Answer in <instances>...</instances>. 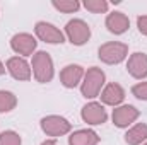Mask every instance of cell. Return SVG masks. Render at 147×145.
<instances>
[{"label": "cell", "instance_id": "cell-1", "mask_svg": "<svg viewBox=\"0 0 147 145\" xmlns=\"http://www.w3.org/2000/svg\"><path fill=\"white\" fill-rule=\"evenodd\" d=\"M106 82V75L101 68L91 67L84 73V79L80 82V92L86 99H94L101 94V89Z\"/></svg>", "mask_w": 147, "mask_h": 145}, {"label": "cell", "instance_id": "cell-2", "mask_svg": "<svg viewBox=\"0 0 147 145\" xmlns=\"http://www.w3.org/2000/svg\"><path fill=\"white\" fill-rule=\"evenodd\" d=\"M33 75L39 84H48L51 82L53 75H55V68H53V60L46 51H36L33 55Z\"/></svg>", "mask_w": 147, "mask_h": 145}, {"label": "cell", "instance_id": "cell-3", "mask_svg": "<svg viewBox=\"0 0 147 145\" xmlns=\"http://www.w3.org/2000/svg\"><path fill=\"white\" fill-rule=\"evenodd\" d=\"M98 56L103 63L106 65H118L128 56V44L120 43V41H110L99 46Z\"/></svg>", "mask_w": 147, "mask_h": 145}, {"label": "cell", "instance_id": "cell-4", "mask_svg": "<svg viewBox=\"0 0 147 145\" xmlns=\"http://www.w3.org/2000/svg\"><path fill=\"white\" fill-rule=\"evenodd\" d=\"M65 34L69 38V41L75 46H82L89 41L91 38V28L86 21L82 19H72L67 22L65 26Z\"/></svg>", "mask_w": 147, "mask_h": 145}, {"label": "cell", "instance_id": "cell-5", "mask_svg": "<svg viewBox=\"0 0 147 145\" xmlns=\"http://www.w3.org/2000/svg\"><path fill=\"white\" fill-rule=\"evenodd\" d=\"M70 128H72V125L69 123V119H65L63 116H58V114H50L41 119V130L48 137L67 135L70 132Z\"/></svg>", "mask_w": 147, "mask_h": 145}, {"label": "cell", "instance_id": "cell-6", "mask_svg": "<svg viewBox=\"0 0 147 145\" xmlns=\"http://www.w3.org/2000/svg\"><path fill=\"white\" fill-rule=\"evenodd\" d=\"M34 33H36V36L39 38L41 41H45V43H48V44H62V43L65 41L63 33H62L57 26H53V24H50V22H46V21L36 22Z\"/></svg>", "mask_w": 147, "mask_h": 145}, {"label": "cell", "instance_id": "cell-7", "mask_svg": "<svg viewBox=\"0 0 147 145\" xmlns=\"http://www.w3.org/2000/svg\"><path fill=\"white\" fill-rule=\"evenodd\" d=\"M139 116H140V111L132 104H121L113 109V114H111L113 123L118 128H128Z\"/></svg>", "mask_w": 147, "mask_h": 145}, {"label": "cell", "instance_id": "cell-8", "mask_svg": "<svg viewBox=\"0 0 147 145\" xmlns=\"http://www.w3.org/2000/svg\"><path fill=\"white\" fill-rule=\"evenodd\" d=\"M36 44L38 41L33 38V34H28V33L14 34L10 39V48L21 56H33L36 51Z\"/></svg>", "mask_w": 147, "mask_h": 145}, {"label": "cell", "instance_id": "cell-9", "mask_svg": "<svg viewBox=\"0 0 147 145\" xmlns=\"http://www.w3.org/2000/svg\"><path fill=\"white\" fill-rule=\"evenodd\" d=\"M80 116H82V119L87 125H103L108 119V113H106L105 106L101 103H94V101L92 103H87L82 108Z\"/></svg>", "mask_w": 147, "mask_h": 145}, {"label": "cell", "instance_id": "cell-10", "mask_svg": "<svg viewBox=\"0 0 147 145\" xmlns=\"http://www.w3.org/2000/svg\"><path fill=\"white\" fill-rule=\"evenodd\" d=\"M84 73L86 72H84V68H82L80 65L70 63V65H67V67L62 68V72H60V82H62L63 87L74 89L75 85H79V84L82 82Z\"/></svg>", "mask_w": 147, "mask_h": 145}, {"label": "cell", "instance_id": "cell-11", "mask_svg": "<svg viewBox=\"0 0 147 145\" xmlns=\"http://www.w3.org/2000/svg\"><path fill=\"white\" fill-rule=\"evenodd\" d=\"M7 72L16 80H29L31 79V67L22 56H12L7 60Z\"/></svg>", "mask_w": 147, "mask_h": 145}, {"label": "cell", "instance_id": "cell-12", "mask_svg": "<svg viewBox=\"0 0 147 145\" xmlns=\"http://www.w3.org/2000/svg\"><path fill=\"white\" fill-rule=\"evenodd\" d=\"M101 101H103V104L115 106V108L121 106V103L125 101V89L120 84L111 82L101 91Z\"/></svg>", "mask_w": 147, "mask_h": 145}, {"label": "cell", "instance_id": "cell-13", "mask_svg": "<svg viewBox=\"0 0 147 145\" xmlns=\"http://www.w3.org/2000/svg\"><path fill=\"white\" fill-rule=\"evenodd\" d=\"M127 70L134 79H146L147 77V55L146 53H134L130 55L128 62H127Z\"/></svg>", "mask_w": 147, "mask_h": 145}, {"label": "cell", "instance_id": "cell-14", "mask_svg": "<svg viewBox=\"0 0 147 145\" xmlns=\"http://www.w3.org/2000/svg\"><path fill=\"white\" fill-rule=\"evenodd\" d=\"M105 24H106L108 31L113 33V34H123L130 28V21H128V17L123 12H111V14H108Z\"/></svg>", "mask_w": 147, "mask_h": 145}, {"label": "cell", "instance_id": "cell-15", "mask_svg": "<svg viewBox=\"0 0 147 145\" xmlns=\"http://www.w3.org/2000/svg\"><path fill=\"white\" fill-rule=\"evenodd\" d=\"M99 135L94 130H77L69 137V145H98Z\"/></svg>", "mask_w": 147, "mask_h": 145}, {"label": "cell", "instance_id": "cell-16", "mask_svg": "<svg viewBox=\"0 0 147 145\" xmlns=\"http://www.w3.org/2000/svg\"><path fill=\"white\" fill-rule=\"evenodd\" d=\"M147 140V123H137L125 133V142L128 145H142Z\"/></svg>", "mask_w": 147, "mask_h": 145}, {"label": "cell", "instance_id": "cell-17", "mask_svg": "<svg viewBox=\"0 0 147 145\" xmlns=\"http://www.w3.org/2000/svg\"><path fill=\"white\" fill-rule=\"evenodd\" d=\"M17 106V97L10 91H0V113H9Z\"/></svg>", "mask_w": 147, "mask_h": 145}, {"label": "cell", "instance_id": "cell-18", "mask_svg": "<svg viewBox=\"0 0 147 145\" xmlns=\"http://www.w3.org/2000/svg\"><path fill=\"white\" fill-rule=\"evenodd\" d=\"M51 5L63 14H72V12H77L80 9V3L77 0H53Z\"/></svg>", "mask_w": 147, "mask_h": 145}, {"label": "cell", "instance_id": "cell-19", "mask_svg": "<svg viewBox=\"0 0 147 145\" xmlns=\"http://www.w3.org/2000/svg\"><path fill=\"white\" fill-rule=\"evenodd\" d=\"M84 9H87L92 14H105L110 9V3L106 0H84Z\"/></svg>", "mask_w": 147, "mask_h": 145}, {"label": "cell", "instance_id": "cell-20", "mask_svg": "<svg viewBox=\"0 0 147 145\" xmlns=\"http://www.w3.org/2000/svg\"><path fill=\"white\" fill-rule=\"evenodd\" d=\"M0 145H22V140H21L19 133L7 130V132L0 133Z\"/></svg>", "mask_w": 147, "mask_h": 145}, {"label": "cell", "instance_id": "cell-21", "mask_svg": "<svg viewBox=\"0 0 147 145\" xmlns=\"http://www.w3.org/2000/svg\"><path fill=\"white\" fill-rule=\"evenodd\" d=\"M132 94L140 99V101H147V80L146 82H139L132 87Z\"/></svg>", "mask_w": 147, "mask_h": 145}, {"label": "cell", "instance_id": "cell-22", "mask_svg": "<svg viewBox=\"0 0 147 145\" xmlns=\"http://www.w3.org/2000/svg\"><path fill=\"white\" fill-rule=\"evenodd\" d=\"M137 28L144 36H147V15H139L137 17Z\"/></svg>", "mask_w": 147, "mask_h": 145}, {"label": "cell", "instance_id": "cell-23", "mask_svg": "<svg viewBox=\"0 0 147 145\" xmlns=\"http://www.w3.org/2000/svg\"><path fill=\"white\" fill-rule=\"evenodd\" d=\"M41 145H58V144H57L55 140H45V142H43Z\"/></svg>", "mask_w": 147, "mask_h": 145}, {"label": "cell", "instance_id": "cell-24", "mask_svg": "<svg viewBox=\"0 0 147 145\" xmlns=\"http://www.w3.org/2000/svg\"><path fill=\"white\" fill-rule=\"evenodd\" d=\"M5 73V67H3V63L0 62V75H3Z\"/></svg>", "mask_w": 147, "mask_h": 145}, {"label": "cell", "instance_id": "cell-25", "mask_svg": "<svg viewBox=\"0 0 147 145\" xmlns=\"http://www.w3.org/2000/svg\"><path fill=\"white\" fill-rule=\"evenodd\" d=\"M144 145H147V142H146V144H144Z\"/></svg>", "mask_w": 147, "mask_h": 145}]
</instances>
